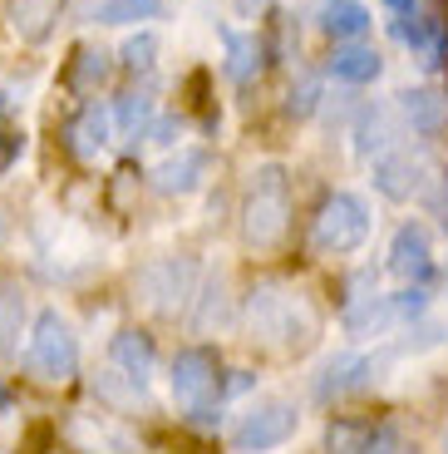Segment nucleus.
I'll use <instances>...</instances> for the list:
<instances>
[{
	"label": "nucleus",
	"mask_w": 448,
	"mask_h": 454,
	"mask_svg": "<svg viewBox=\"0 0 448 454\" xmlns=\"http://www.w3.org/2000/svg\"><path fill=\"white\" fill-rule=\"evenodd\" d=\"M266 5H271V0H232V11L242 15V20H257V15L266 11Z\"/></svg>",
	"instance_id": "obj_30"
},
{
	"label": "nucleus",
	"mask_w": 448,
	"mask_h": 454,
	"mask_svg": "<svg viewBox=\"0 0 448 454\" xmlns=\"http://www.w3.org/2000/svg\"><path fill=\"white\" fill-rule=\"evenodd\" d=\"M424 173H429V159L419 148H384L380 159H375V188L384 198H394V203H404V198L419 193Z\"/></svg>",
	"instance_id": "obj_9"
},
{
	"label": "nucleus",
	"mask_w": 448,
	"mask_h": 454,
	"mask_svg": "<svg viewBox=\"0 0 448 454\" xmlns=\"http://www.w3.org/2000/svg\"><path fill=\"white\" fill-rule=\"evenodd\" d=\"M321 30L330 40H359V35L370 30V11L359 0H330L321 11Z\"/></svg>",
	"instance_id": "obj_17"
},
{
	"label": "nucleus",
	"mask_w": 448,
	"mask_h": 454,
	"mask_svg": "<svg viewBox=\"0 0 448 454\" xmlns=\"http://www.w3.org/2000/svg\"><path fill=\"white\" fill-rule=\"evenodd\" d=\"M434 213L444 217V227H448V178H444V183H438V188H434Z\"/></svg>",
	"instance_id": "obj_32"
},
{
	"label": "nucleus",
	"mask_w": 448,
	"mask_h": 454,
	"mask_svg": "<svg viewBox=\"0 0 448 454\" xmlns=\"http://www.w3.org/2000/svg\"><path fill=\"white\" fill-rule=\"evenodd\" d=\"M109 356H113V365H119L138 390L148 386V375H153V340H148V336H138V331H119L113 346H109Z\"/></svg>",
	"instance_id": "obj_13"
},
{
	"label": "nucleus",
	"mask_w": 448,
	"mask_h": 454,
	"mask_svg": "<svg viewBox=\"0 0 448 454\" xmlns=\"http://www.w3.org/2000/svg\"><path fill=\"white\" fill-rule=\"evenodd\" d=\"M104 74H109V55H104V50H79V65H74V84H79V90L104 84Z\"/></svg>",
	"instance_id": "obj_27"
},
{
	"label": "nucleus",
	"mask_w": 448,
	"mask_h": 454,
	"mask_svg": "<svg viewBox=\"0 0 448 454\" xmlns=\"http://www.w3.org/2000/svg\"><path fill=\"white\" fill-rule=\"evenodd\" d=\"M59 15V0H15V30L25 40H45Z\"/></svg>",
	"instance_id": "obj_19"
},
{
	"label": "nucleus",
	"mask_w": 448,
	"mask_h": 454,
	"mask_svg": "<svg viewBox=\"0 0 448 454\" xmlns=\"http://www.w3.org/2000/svg\"><path fill=\"white\" fill-rule=\"evenodd\" d=\"M296 425H301V415H296L291 400H257V405L236 420L232 430V450L236 454H261V450H276V444H286L296 434Z\"/></svg>",
	"instance_id": "obj_5"
},
{
	"label": "nucleus",
	"mask_w": 448,
	"mask_h": 454,
	"mask_svg": "<svg viewBox=\"0 0 448 454\" xmlns=\"http://www.w3.org/2000/svg\"><path fill=\"white\" fill-rule=\"evenodd\" d=\"M399 114H404V124L414 129V134H438L444 119H448V104H444V94H434V90H404L399 94Z\"/></svg>",
	"instance_id": "obj_15"
},
{
	"label": "nucleus",
	"mask_w": 448,
	"mask_h": 454,
	"mask_svg": "<svg viewBox=\"0 0 448 454\" xmlns=\"http://www.w3.org/2000/svg\"><path fill=\"white\" fill-rule=\"evenodd\" d=\"M163 0H99L94 20L99 25H138V20H158Z\"/></svg>",
	"instance_id": "obj_18"
},
{
	"label": "nucleus",
	"mask_w": 448,
	"mask_h": 454,
	"mask_svg": "<svg viewBox=\"0 0 448 454\" xmlns=\"http://www.w3.org/2000/svg\"><path fill=\"white\" fill-rule=\"evenodd\" d=\"M0 242H5V213H0Z\"/></svg>",
	"instance_id": "obj_35"
},
{
	"label": "nucleus",
	"mask_w": 448,
	"mask_h": 454,
	"mask_svg": "<svg viewBox=\"0 0 448 454\" xmlns=\"http://www.w3.org/2000/svg\"><path fill=\"white\" fill-rule=\"evenodd\" d=\"M384 5H390V11H399V15H409V11H414V0H384Z\"/></svg>",
	"instance_id": "obj_33"
},
{
	"label": "nucleus",
	"mask_w": 448,
	"mask_h": 454,
	"mask_svg": "<svg viewBox=\"0 0 448 454\" xmlns=\"http://www.w3.org/2000/svg\"><path fill=\"white\" fill-rule=\"evenodd\" d=\"M20 326H25V296L0 292V356H11L20 346Z\"/></svg>",
	"instance_id": "obj_22"
},
{
	"label": "nucleus",
	"mask_w": 448,
	"mask_h": 454,
	"mask_svg": "<svg viewBox=\"0 0 448 454\" xmlns=\"http://www.w3.org/2000/svg\"><path fill=\"white\" fill-rule=\"evenodd\" d=\"M109 138H113L109 114H104L99 104H84V109H79V119L69 124V153L89 163V159H99L104 148H109Z\"/></svg>",
	"instance_id": "obj_12"
},
{
	"label": "nucleus",
	"mask_w": 448,
	"mask_h": 454,
	"mask_svg": "<svg viewBox=\"0 0 448 454\" xmlns=\"http://www.w3.org/2000/svg\"><path fill=\"white\" fill-rule=\"evenodd\" d=\"M247 336L266 351H305L321 336V311L296 286L266 282L247 296Z\"/></svg>",
	"instance_id": "obj_1"
},
{
	"label": "nucleus",
	"mask_w": 448,
	"mask_h": 454,
	"mask_svg": "<svg viewBox=\"0 0 448 454\" xmlns=\"http://www.w3.org/2000/svg\"><path fill=\"white\" fill-rule=\"evenodd\" d=\"M153 55H158L153 35H134V40L124 45V65L134 69V74H148V69H153Z\"/></svg>",
	"instance_id": "obj_28"
},
{
	"label": "nucleus",
	"mask_w": 448,
	"mask_h": 454,
	"mask_svg": "<svg viewBox=\"0 0 448 454\" xmlns=\"http://www.w3.org/2000/svg\"><path fill=\"white\" fill-rule=\"evenodd\" d=\"M202 178H207V153L202 148H182V153H173L153 168L158 193H192V188H202Z\"/></svg>",
	"instance_id": "obj_11"
},
{
	"label": "nucleus",
	"mask_w": 448,
	"mask_h": 454,
	"mask_svg": "<svg viewBox=\"0 0 448 454\" xmlns=\"http://www.w3.org/2000/svg\"><path fill=\"white\" fill-rule=\"evenodd\" d=\"M438 454H448V430H444V444H438Z\"/></svg>",
	"instance_id": "obj_34"
},
{
	"label": "nucleus",
	"mask_w": 448,
	"mask_h": 454,
	"mask_svg": "<svg viewBox=\"0 0 448 454\" xmlns=\"http://www.w3.org/2000/svg\"><path fill=\"white\" fill-rule=\"evenodd\" d=\"M365 375H370V361H365V356H336V361L321 371V380H315V395L340 400V395H350V390L365 386Z\"/></svg>",
	"instance_id": "obj_16"
},
{
	"label": "nucleus",
	"mask_w": 448,
	"mask_h": 454,
	"mask_svg": "<svg viewBox=\"0 0 448 454\" xmlns=\"http://www.w3.org/2000/svg\"><path fill=\"white\" fill-rule=\"evenodd\" d=\"M394 138H390V109H365V119H359V129H355V148L370 159L375 148H390Z\"/></svg>",
	"instance_id": "obj_21"
},
{
	"label": "nucleus",
	"mask_w": 448,
	"mask_h": 454,
	"mask_svg": "<svg viewBox=\"0 0 448 454\" xmlns=\"http://www.w3.org/2000/svg\"><path fill=\"white\" fill-rule=\"evenodd\" d=\"M138 296H143L153 311L173 317L192 296V262L188 257H163V262H148L143 272H138Z\"/></svg>",
	"instance_id": "obj_7"
},
{
	"label": "nucleus",
	"mask_w": 448,
	"mask_h": 454,
	"mask_svg": "<svg viewBox=\"0 0 448 454\" xmlns=\"http://www.w3.org/2000/svg\"><path fill=\"white\" fill-rule=\"evenodd\" d=\"M424 311V292H399V296H355V307L345 311L350 336H380L394 321H409Z\"/></svg>",
	"instance_id": "obj_8"
},
{
	"label": "nucleus",
	"mask_w": 448,
	"mask_h": 454,
	"mask_svg": "<svg viewBox=\"0 0 448 454\" xmlns=\"http://www.w3.org/2000/svg\"><path fill=\"white\" fill-rule=\"evenodd\" d=\"M173 395H178V405L192 410L197 420H212V395H217V361H212V351L192 346V351H182L178 361H173Z\"/></svg>",
	"instance_id": "obj_6"
},
{
	"label": "nucleus",
	"mask_w": 448,
	"mask_h": 454,
	"mask_svg": "<svg viewBox=\"0 0 448 454\" xmlns=\"http://www.w3.org/2000/svg\"><path fill=\"white\" fill-rule=\"evenodd\" d=\"M69 434H74V440H89L99 454H104V450H113V454H134V434L113 430V425H104V420H99V430H89L84 420H74V425H69Z\"/></svg>",
	"instance_id": "obj_23"
},
{
	"label": "nucleus",
	"mask_w": 448,
	"mask_h": 454,
	"mask_svg": "<svg viewBox=\"0 0 448 454\" xmlns=\"http://www.w3.org/2000/svg\"><path fill=\"white\" fill-rule=\"evenodd\" d=\"M25 365H30V375H40V380H50V386H65L69 375L79 371L74 326H69L59 311H40V317H35L30 346H25Z\"/></svg>",
	"instance_id": "obj_3"
},
{
	"label": "nucleus",
	"mask_w": 448,
	"mask_h": 454,
	"mask_svg": "<svg viewBox=\"0 0 448 454\" xmlns=\"http://www.w3.org/2000/svg\"><path fill=\"white\" fill-rule=\"evenodd\" d=\"M380 69H384V59H380V50H370V45H336V55H330V74H336L340 84H370V80H380Z\"/></svg>",
	"instance_id": "obj_14"
},
{
	"label": "nucleus",
	"mask_w": 448,
	"mask_h": 454,
	"mask_svg": "<svg viewBox=\"0 0 448 454\" xmlns=\"http://www.w3.org/2000/svg\"><path fill=\"white\" fill-rule=\"evenodd\" d=\"M291 227V178L281 163H261L247 183V203H242V238L251 247H276Z\"/></svg>",
	"instance_id": "obj_2"
},
{
	"label": "nucleus",
	"mask_w": 448,
	"mask_h": 454,
	"mask_svg": "<svg viewBox=\"0 0 448 454\" xmlns=\"http://www.w3.org/2000/svg\"><path fill=\"white\" fill-rule=\"evenodd\" d=\"M399 35L409 40V50H414L424 65H438V55H444V40H438V25L434 20H414V25H399Z\"/></svg>",
	"instance_id": "obj_24"
},
{
	"label": "nucleus",
	"mask_w": 448,
	"mask_h": 454,
	"mask_svg": "<svg viewBox=\"0 0 448 454\" xmlns=\"http://www.w3.org/2000/svg\"><path fill=\"white\" fill-rule=\"evenodd\" d=\"M429 267H434V247H429L424 223H404L390 242V272L404 282H419V277H429Z\"/></svg>",
	"instance_id": "obj_10"
},
{
	"label": "nucleus",
	"mask_w": 448,
	"mask_h": 454,
	"mask_svg": "<svg viewBox=\"0 0 448 454\" xmlns=\"http://www.w3.org/2000/svg\"><path fill=\"white\" fill-rule=\"evenodd\" d=\"M315 104H321V84H301V94H291V114H301V119H305V114H315Z\"/></svg>",
	"instance_id": "obj_29"
},
{
	"label": "nucleus",
	"mask_w": 448,
	"mask_h": 454,
	"mask_svg": "<svg viewBox=\"0 0 448 454\" xmlns=\"http://www.w3.org/2000/svg\"><path fill=\"white\" fill-rule=\"evenodd\" d=\"M311 238L321 252H355L359 242L370 238V207H365V198L355 193H330L321 203V213H315V227Z\"/></svg>",
	"instance_id": "obj_4"
},
{
	"label": "nucleus",
	"mask_w": 448,
	"mask_h": 454,
	"mask_svg": "<svg viewBox=\"0 0 448 454\" xmlns=\"http://www.w3.org/2000/svg\"><path fill=\"white\" fill-rule=\"evenodd\" d=\"M0 410H5V390H0Z\"/></svg>",
	"instance_id": "obj_36"
},
{
	"label": "nucleus",
	"mask_w": 448,
	"mask_h": 454,
	"mask_svg": "<svg viewBox=\"0 0 448 454\" xmlns=\"http://www.w3.org/2000/svg\"><path fill=\"white\" fill-rule=\"evenodd\" d=\"M148 119H153V94H124L119 99V129L124 134H138Z\"/></svg>",
	"instance_id": "obj_26"
},
{
	"label": "nucleus",
	"mask_w": 448,
	"mask_h": 454,
	"mask_svg": "<svg viewBox=\"0 0 448 454\" xmlns=\"http://www.w3.org/2000/svg\"><path fill=\"white\" fill-rule=\"evenodd\" d=\"M178 129H182L178 119H163V124L153 129V144H173V138H178Z\"/></svg>",
	"instance_id": "obj_31"
},
{
	"label": "nucleus",
	"mask_w": 448,
	"mask_h": 454,
	"mask_svg": "<svg viewBox=\"0 0 448 454\" xmlns=\"http://www.w3.org/2000/svg\"><path fill=\"white\" fill-rule=\"evenodd\" d=\"M370 434L365 425H330L325 430V450L330 454H370Z\"/></svg>",
	"instance_id": "obj_25"
},
{
	"label": "nucleus",
	"mask_w": 448,
	"mask_h": 454,
	"mask_svg": "<svg viewBox=\"0 0 448 454\" xmlns=\"http://www.w3.org/2000/svg\"><path fill=\"white\" fill-rule=\"evenodd\" d=\"M222 45H227V74H232L236 84L251 80V69H257V59H261L257 40L242 35V30H222Z\"/></svg>",
	"instance_id": "obj_20"
}]
</instances>
